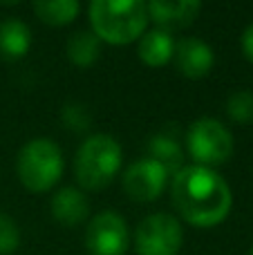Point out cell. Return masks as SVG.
Returning a JSON list of instances; mask_svg holds the SVG:
<instances>
[{"label": "cell", "mask_w": 253, "mask_h": 255, "mask_svg": "<svg viewBox=\"0 0 253 255\" xmlns=\"http://www.w3.org/2000/svg\"><path fill=\"white\" fill-rule=\"evenodd\" d=\"M148 18L161 27H188L193 20L197 18V13L202 11V4L197 0H177V2H161V0H155V2L146 4Z\"/></svg>", "instance_id": "30bf717a"}, {"label": "cell", "mask_w": 253, "mask_h": 255, "mask_svg": "<svg viewBox=\"0 0 253 255\" xmlns=\"http://www.w3.org/2000/svg\"><path fill=\"white\" fill-rule=\"evenodd\" d=\"M227 112L238 124H251L253 121V92L249 90H238L229 97Z\"/></svg>", "instance_id": "e0dca14e"}, {"label": "cell", "mask_w": 253, "mask_h": 255, "mask_svg": "<svg viewBox=\"0 0 253 255\" xmlns=\"http://www.w3.org/2000/svg\"><path fill=\"white\" fill-rule=\"evenodd\" d=\"M150 159H155L168 175H177L182 170L184 152L179 143L168 134H157L150 139Z\"/></svg>", "instance_id": "9a60e30c"}, {"label": "cell", "mask_w": 253, "mask_h": 255, "mask_svg": "<svg viewBox=\"0 0 253 255\" xmlns=\"http://www.w3.org/2000/svg\"><path fill=\"white\" fill-rule=\"evenodd\" d=\"M20 184L31 193L49 190L63 175V154L52 139H31L22 145L16 163Z\"/></svg>", "instance_id": "277c9868"}, {"label": "cell", "mask_w": 253, "mask_h": 255, "mask_svg": "<svg viewBox=\"0 0 253 255\" xmlns=\"http://www.w3.org/2000/svg\"><path fill=\"white\" fill-rule=\"evenodd\" d=\"M20 244V231L9 215L0 213V255H11Z\"/></svg>", "instance_id": "ac0fdd59"}, {"label": "cell", "mask_w": 253, "mask_h": 255, "mask_svg": "<svg viewBox=\"0 0 253 255\" xmlns=\"http://www.w3.org/2000/svg\"><path fill=\"white\" fill-rule=\"evenodd\" d=\"M88 199L81 190L72 188H61L56 195L52 197V215L56 222L65 226H76L88 217Z\"/></svg>", "instance_id": "8fae6325"}, {"label": "cell", "mask_w": 253, "mask_h": 255, "mask_svg": "<svg viewBox=\"0 0 253 255\" xmlns=\"http://www.w3.org/2000/svg\"><path fill=\"white\" fill-rule=\"evenodd\" d=\"M31 47V31L22 20L7 18L0 22V56L9 61L22 58Z\"/></svg>", "instance_id": "7c38bea8"}, {"label": "cell", "mask_w": 253, "mask_h": 255, "mask_svg": "<svg viewBox=\"0 0 253 255\" xmlns=\"http://www.w3.org/2000/svg\"><path fill=\"white\" fill-rule=\"evenodd\" d=\"M175 40L168 29H152L139 40V58L150 67H161L173 58Z\"/></svg>", "instance_id": "4fadbf2b"}, {"label": "cell", "mask_w": 253, "mask_h": 255, "mask_svg": "<svg viewBox=\"0 0 253 255\" xmlns=\"http://www.w3.org/2000/svg\"><path fill=\"white\" fill-rule=\"evenodd\" d=\"M168 172L155 159H137L124 172V190L134 202H155L161 195Z\"/></svg>", "instance_id": "ba28073f"}, {"label": "cell", "mask_w": 253, "mask_h": 255, "mask_svg": "<svg viewBox=\"0 0 253 255\" xmlns=\"http://www.w3.org/2000/svg\"><path fill=\"white\" fill-rule=\"evenodd\" d=\"M191 157L195 159V166L213 168L222 166L233 154V136L218 119H197L191 126L186 136Z\"/></svg>", "instance_id": "5b68a950"}, {"label": "cell", "mask_w": 253, "mask_h": 255, "mask_svg": "<svg viewBox=\"0 0 253 255\" xmlns=\"http://www.w3.org/2000/svg\"><path fill=\"white\" fill-rule=\"evenodd\" d=\"M170 195L179 215L200 229H211L224 222L233 204L229 184L213 168L204 166H184L173 175Z\"/></svg>", "instance_id": "6da1fadb"}, {"label": "cell", "mask_w": 253, "mask_h": 255, "mask_svg": "<svg viewBox=\"0 0 253 255\" xmlns=\"http://www.w3.org/2000/svg\"><path fill=\"white\" fill-rule=\"evenodd\" d=\"M92 34L110 45H128L143 36L150 20L139 0H94L88 9Z\"/></svg>", "instance_id": "7a4b0ae2"}, {"label": "cell", "mask_w": 253, "mask_h": 255, "mask_svg": "<svg viewBox=\"0 0 253 255\" xmlns=\"http://www.w3.org/2000/svg\"><path fill=\"white\" fill-rule=\"evenodd\" d=\"M177 70L188 79H202L213 67V49L200 38H182L173 54Z\"/></svg>", "instance_id": "9c48e42d"}, {"label": "cell", "mask_w": 253, "mask_h": 255, "mask_svg": "<svg viewBox=\"0 0 253 255\" xmlns=\"http://www.w3.org/2000/svg\"><path fill=\"white\" fill-rule=\"evenodd\" d=\"M242 49H245V56L253 63V22L245 29V34H242Z\"/></svg>", "instance_id": "ffe728a7"}, {"label": "cell", "mask_w": 253, "mask_h": 255, "mask_svg": "<svg viewBox=\"0 0 253 255\" xmlns=\"http://www.w3.org/2000/svg\"><path fill=\"white\" fill-rule=\"evenodd\" d=\"M249 255H253V247H251V251H249Z\"/></svg>", "instance_id": "44dd1931"}, {"label": "cell", "mask_w": 253, "mask_h": 255, "mask_svg": "<svg viewBox=\"0 0 253 255\" xmlns=\"http://www.w3.org/2000/svg\"><path fill=\"white\" fill-rule=\"evenodd\" d=\"M65 124L72 130H83L88 124V112L81 106H67L65 108Z\"/></svg>", "instance_id": "d6986e66"}, {"label": "cell", "mask_w": 253, "mask_h": 255, "mask_svg": "<svg viewBox=\"0 0 253 255\" xmlns=\"http://www.w3.org/2000/svg\"><path fill=\"white\" fill-rule=\"evenodd\" d=\"M182 244V224L166 213H155V215L146 217L134 233L137 255H177Z\"/></svg>", "instance_id": "8992f818"}, {"label": "cell", "mask_w": 253, "mask_h": 255, "mask_svg": "<svg viewBox=\"0 0 253 255\" xmlns=\"http://www.w3.org/2000/svg\"><path fill=\"white\" fill-rule=\"evenodd\" d=\"M99 54H101V40L92 34V31H76L67 40V58L79 67H90L97 63Z\"/></svg>", "instance_id": "5bb4252c"}, {"label": "cell", "mask_w": 253, "mask_h": 255, "mask_svg": "<svg viewBox=\"0 0 253 255\" xmlns=\"http://www.w3.org/2000/svg\"><path fill=\"white\" fill-rule=\"evenodd\" d=\"M128 240V224L115 211L94 215L85 231V249L90 255H124Z\"/></svg>", "instance_id": "52a82bcc"}, {"label": "cell", "mask_w": 253, "mask_h": 255, "mask_svg": "<svg viewBox=\"0 0 253 255\" xmlns=\"http://www.w3.org/2000/svg\"><path fill=\"white\" fill-rule=\"evenodd\" d=\"M121 168V145L110 134H92L76 152V179L88 190H101Z\"/></svg>", "instance_id": "3957f363"}, {"label": "cell", "mask_w": 253, "mask_h": 255, "mask_svg": "<svg viewBox=\"0 0 253 255\" xmlns=\"http://www.w3.org/2000/svg\"><path fill=\"white\" fill-rule=\"evenodd\" d=\"M34 11L45 25H67L79 16L76 0H38L34 2Z\"/></svg>", "instance_id": "2e32d148"}]
</instances>
